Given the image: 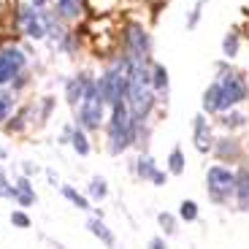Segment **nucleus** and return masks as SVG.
Here are the masks:
<instances>
[{
    "label": "nucleus",
    "instance_id": "obj_1",
    "mask_svg": "<svg viewBox=\"0 0 249 249\" xmlns=\"http://www.w3.org/2000/svg\"><path fill=\"white\" fill-rule=\"evenodd\" d=\"M133 136H136L133 119L127 114V106L119 100V103H114V114H111V122H108V141H111L108 149H111V155H119V152L127 149L133 143Z\"/></svg>",
    "mask_w": 249,
    "mask_h": 249
},
{
    "label": "nucleus",
    "instance_id": "obj_2",
    "mask_svg": "<svg viewBox=\"0 0 249 249\" xmlns=\"http://www.w3.org/2000/svg\"><path fill=\"white\" fill-rule=\"evenodd\" d=\"M79 119L84 127L95 130L103 119V95H100V84H92L87 81L84 87V98H81V111H79Z\"/></svg>",
    "mask_w": 249,
    "mask_h": 249
},
{
    "label": "nucleus",
    "instance_id": "obj_3",
    "mask_svg": "<svg viewBox=\"0 0 249 249\" xmlns=\"http://www.w3.org/2000/svg\"><path fill=\"white\" fill-rule=\"evenodd\" d=\"M100 95L106 103H119L122 95H127V62H124L119 71H108L103 79H100Z\"/></svg>",
    "mask_w": 249,
    "mask_h": 249
},
{
    "label": "nucleus",
    "instance_id": "obj_4",
    "mask_svg": "<svg viewBox=\"0 0 249 249\" xmlns=\"http://www.w3.org/2000/svg\"><path fill=\"white\" fill-rule=\"evenodd\" d=\"M206 179H209V190H212L214 200H225L236 190V174L228 171L225 165H212L209 174H206Z\"/></svg>",
    "mask_w": 249,
    "mask_h": 249
},
{
    "label": "nucleus",
    "instance_id": "obj_5",
    "mask_svg": "<svg viewBox=\"0 0 249 249\" xmlns=\"http://www.w3.org/2000/svg\"><path fill=\"white\" fill-rule=\"evenodd\" d=\"M22 65H25V54L19 49H14V46L0 49V87H3L11 76H17L19 71H22Z\"/></svg>",
    "mask_w": 249,
    "mask_h": 249
},
{
    "label": "nucleus",
    "instance_id": "obj_6",
    "mask_svg": "<svg viewBox=\"0 0 249 249\" xmlns=\"http://www.w3.org/2000/svg\"><path fill=\"white\" fill-rule=\"evenodd\" d=\"M219 87L225 92V100H228V106H236L241 100H247L249 89H247V81L241 79L238 73H225L222 81H219Z\"/></svg>",
    "mask_w": 249,
    "mask_h": 249
},
{
    "label": "nucleus",
    "instance_id": "obj_7",
    "mask_svg": "<svg viewBox=\"0 0 249 249\" xmlns=\"http://www.w3.org/2000/svg\"><path fill=\"white\" fill-rule=\"evenodd\" d=\"M22 30L27 33L30 38H44L46 36V25L41 14L36 8H22Z\"/></svg>",
    "mask_w": 249,
    "mask_h": 249
},
{
    "label": "nucleus",
    "instance_id": "obj_8",
    "mask_svg": "<svg viewBox=\"0 0 249 249\" xmlns=\"http://www.w3.org/2000/svg\"><path fill=\"white\" fill-rule=\"evenodd\" d=\"M203 106H206V111H222V108H228V100H225V92H222V87H219V81L206 89Z\"/></svg>",
    "mask_w": 249,
    "mask_h": 249
},
{
    "label": "nucleus",
    "instance_id": "obj_9",
    "mask_svg": "<svg viewBox=\"0 0 249 249\" xmlns=\"http://www.w3.org/2000/svg\"><path fill=\"white\" fill-rule=\"evenodd\" d=\"M195 146H198V152H212V133H209V127H206L203 117H195Z\"/></svg>",
    "mask_w": 249,
    "mask_h": 249
},
{
    "label": "nucleus",
    "instance_id": "obj_10",
    "mask_svg": "<svg viewBox=\"0 0 249 249\" xmlns=\"http://www.w3.org/2000/svg\"><path fill=\"white\" fill-rule=\"evenodd\" d=\"M127 41H130L133 57H143V54H146V49H149V38H146V33H143V30H138V27H130Z\"/></svg>",
    "mask_w": 249,
    "mask_h": 249
},
{
    "label": "nucleus",
    "instance_id": "obj_11",
    "mask_svg": "<svg viewBox=\"0 0 249 249\" xmlns=\"http://www.w3.org/2000/svg\"><path fill=\"white\" fill-rule=\"evenodd\" d=\"M233 193H236V198H238V206L247 209L249 206V171L247 168H241L236 174V190H233Z\"/></svg>",
    "mask_w": 249,
    "mask_h": 249
},
{
    "label": "nucleus",
    "instance_id": "obj_12",
    "mask_svg": "<svg viewBox=\"0 0 249 249\" xmlns=\"http://www.w3.org/2000/svg\"><path fill=\"white\" fill-rule=\"evenodd\" d=\"M14 190H17L14 198H17L22 206H30L33 200H36V193H33V187H30V181H27V179H19V184L14 187Z\"/></svg>",
    "mask_w": 249,
    "mask_h": 249
},
{
    "label": "nucleus",
    "instance_id": "obj_13",
    "mask_svg": "<svg viewBox=\"0 0 249 249\" xmlns=\"http://www.w3.org/2000/svg\"><path fill=\"white\" fill-rule=\"evenodd\" d=\"M87 228H89V231H92V233H95V236H98L103 244H108V247L114 244V236H111V231H106V225L100 222V219H89V222H87Z\"/></svg>",
    "mask_w": 249,
    "mask_h": 249
},
{
    "label": "nucleus",
    "instance_id": "obj_14",
    "mask_svg": "<svg viewBox=\"0 0 249 249\" xmlns=\"http://www.w3.org/2000/svg\"><path fill=\"white\" fill-rule=\"evenodd\" d=\"M57 14L65 19L76 17L79 14V0H57Z\"/></svg>",
    "mask_w": 249,
    "mask_h": 249
},
{
    "label": "nucleus",
    "instance_id": "obj_15",
    "mask_svg": "<svg viewBox=\"0 0 249 249\" xmlns=\"http://www.w3.org/2000/svg\"><path fill=\"white\" fill-rule=\"evenodd\" d=\"M179 217L187 219V222H195V219H198V203H195V200H181Z\"/></svg>",
    "mask_w": 249,
    "mask_h": 249
},
{
    "label": "nucleus",
    "instance_id": "obj_16",
    "mask_svg": "<svg viewBox=\"0 0 249 249\" xmlns=\"http://www.w3.org/2000/svg\"><path fill=\"white\" fill-rule=\"evenodd\" d=\"M168 171H171L174 176L184 174V155H181V149H174V152H171V157H168Z\"/></svg>",
    "mask_w": 249,
    "mask_h": 249
},
{
    "label": "nucleus",
    "instance_id": "obj_17",
    "mask_svg": "<svg viewBox=\"0 0 249 249\" xmlns=\"http://www.w3.org/2000/svg\"><path fill=\"white\" fill-rule=\"evenodd\" d=\"M106 179H100V176H95L92 181H89V198H95V200H103L106 198Z\"/></svg>",
    "mask_w": 249,
    "mask_h": 249
},
{
    "label": "nucleus",
    "instance_id": "obj_18",
    "mask_svg": "<svg viewBox=\"0 0 249 249\" xmlns=\"http://www.w3.org/2000/svg\"><path fill=\"white\" fill-rule=\"evenodd\" d=\"M62 195L71 200V203L76 206V209H89V203H87V198H81L79 193H76L73 187H62Z\"/></svg>",
    "mask_w": 249,
    "mask_h": 249
},
{
    "label": "nucleus",
    "instance_id": "obj_19",
    "mask_svg": "<svg viewBox=\"0 0 249 249\" xmlns=\"http://www.w3.org/2000/svg\"><path fill=\"white\" fill-rule=\"evenodd\" d=\"M71 143H73V149L79 152V155H89V143H87V138H84L81 130H76L73 136H71Z\"/></svg>",
    "mask_w": 249,
    "mask_h": 249
},
{
    "label": "nucleus",
    "instance_id": "obj_20",
    "mask_svg": "<svg viewBox=\"0 0 249 249\" xmlns=\"http://www.w3.org/2000/svg\"><path fill=\"white\" fill-rule=\"evenodd\" d=\"M138 174L143 176V179H152L155 176V162H152V157H138Z\"/></svg>",
    "mask_w": 249,
    "mask_h": 249
},
{
    "label": "nucleus",
    "instance_id": "obj_21",
    "mask_svg": "<svg viewBox=\"0 0 249 249\" xmlns=\"http://www.w3.org/2000/svg\"><path fill=\"white\" fill-rule=\"evenodd\" d=\"M222 49H225V54H228V57H236V52H238V38H236V33H228V36H225Z\"/></svg>",
    "mask_w": 249,
    "mask_h": 249
},
{
    "label": "nucleus",
    "instance_id": "obj_22",
    "mask_svg": "<svg viewBox=\"0 0 249 249\" xmlns=\"http://www.w3.org/2000/svg\"><path fill=\"white\" fill-rule=\"evenodd\" d=\"M155 87H157V89H165V87H168V71L162 68V65H155Z\"/></svg>",
    "mask_w": 249,
    "mask_h": 249
},
{
    "label": "nucleus",
    "instance_id": "obj_23",
    "mask_svg": "<svg viewBox=\"0 0 249 249\" xmlns=\"http://www.w3.org/2000/svg\"><path fill=\"white\" fill-rule=\"evenodd\" d=\"M8 111H11V95L0 92V122L8 117Z\"/></svg>",
    "mask_w": 249,
    "mask_h": 249
},
{
    "label": "nucleus",
    "instance_id": "obj_24",
    "mask_svg": "<svg viewBox=\"0 0 249 249\" xmlns=\"http://www.w3.org/2000/svg\"><path fill=\"white\" fill-rule=\"evenodd\" d=\"M157 219H160V225L165 228V233H168V236H171V233H176V222H174V217H171V214H165V212H162Z\"/></svg>",
    "mask_w": 249,
    "mask_h": 249
},
{
    "label": "nucleus",
    "instance_id": "obj_25",
    "mask_svg": "<svg viewBox=\"0 0 249 249\" xmlns=\"http://www.w3.org/2000/svg\"><path fill=\"white\" fill-rule=\"evenodd\" d=\"M225 127H241L244 124V114H231V117H225L222 119Z\"/></svg>",
    "mask_w": 249,
    "mask_h": 249
},
{
    "label": "nucleus",
    "instance_id": "obj_26",
    "mask_svg": "<svg viewBox=\"0 0 249 249\" xmlns=\"http://www.w3.org/2000/svg\"><path fill=\"white\" fill-rule=\"evenodd\" d=\"M14 193H17V190L6 184V174L0 171V198H8V195H11V198H14Z\"/></svg>",
    "mask_w": 249,
    "mask_h": 249
},
{
    "label": "nucleus",
    "instance_id": "obj_27",
    "mask_svg": "<svg viewBox=\"0 0 249 249\" xmlns=\"http://www.w3.org/2000/svg\"><path fill=\"white\" fill-rule=\"evenodd\" d=\"M11 222L17 225V228H27V225H30V217H27V214H22V212H14L11 214Z\"/></svg>",
    "mask_w": 249,
    "mask_h": 249
},
{
    "label": "nucleus",
    "instance_id": "obj_28",
    "mask_svg": "<svg viewBox=\"0 0 249 249\" xmlns=\"http://www.w3.org/2000/svg\"><path fill=\"white\" fill-rule=\"evenodd\" d=\"M149 249H168V247H165V241H162V238H152Z\"/></svg>",
    "mask_w": 249,
    "mask_h": 249
},
{
    "label": "nucleus",
    "instance_id": "obj_29",
    "mask_svg": "<svg viewBox=\"0 0 249 249\" xmlns=\"http://www.w3.org/2000/svg\"><path fill=\"white\" fill-rule=\"evenodd\" d=\"M152 181H155V184H165V174H160V171H155V176H152Z\"/></svg>",
    "mask_w": 249,
    "mask_h": 249
},
{
    "label": "nucleus",
    "instance_id": "obj_30",
    "mask_svg": "<svg viewBox=\"0 0 249 249\" xmlns=\"http://www.w3.org/2000/svg\"><path fill=\"white\" fill-rule=\"evenodd\" d=\"M30 3H33V6H44L46 0H30Z\"/></svg>",
    "mask_w": 249,
    "mask_h": 249
},
{
    "label": "nucleus",
    "instance_id": "obj_31",
    "mask_svg": "<svg viewBox=\"0 0 249 249\" xmlns=\"http://www.w3.org/2000/svg\"><path fill=\"white\" fill-rule=\"evenodd\" d=\"M3 155H6V152H3V149H0V157H3Z\"/></svg>",
    "mask_w": 249,
    "mask_h": 249
}]
</instances>
